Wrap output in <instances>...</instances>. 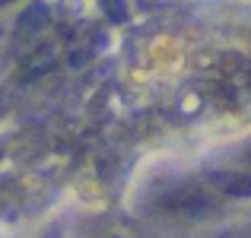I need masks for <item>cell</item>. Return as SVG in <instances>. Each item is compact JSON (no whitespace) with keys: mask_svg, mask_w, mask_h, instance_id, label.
I'll return each instance as SVG.
<instances>
[{"mask_svg":"<svg viewBox=\"0 0 251 238\" xmlns=\"http://www.w3.org/2000/svg\"><path fill=\"white\" fill-rule=\"evenodd\" d=\"M226 190L232 197H251V175H242V178H235V181H229Z\"/></svg>","mask_w":251,"mask_h":238,"instance_id":"cell-1","label":"cell"}]
</instances>
